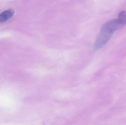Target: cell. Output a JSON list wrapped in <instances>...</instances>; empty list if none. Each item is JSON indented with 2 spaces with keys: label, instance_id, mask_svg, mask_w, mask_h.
<instances>
[{
  "label": "cell",
  "instance_id": "2",
  "mask_svg": "<svg viewBox=\"0 0 126 125\" xmlns=\"http://www.w3.org/2000/svg\"><path fill=\"white\" fill-rule=\"evenodd\" d=\"M124 25L118 19H115L108 21L103 25L102 27L114 32L115 31L121 28Z\"/></svg>",
  "mask_w": 126,
  "mask_h": 125
},
{
  "label": "cell",
  "instance_id": "4",
  "mask_svg": "<svg viewBox=\"0 0 126 125\" xmlns=\"http://www.w3.org/2000/svg\"><path fill=\"white\" fill-rule=\"evenodd\" d=\"M118 20L123 25L126 24V13L125 11L120 12L118 15Z\"/></svg>",
  "mask_w": 126,
  "mask_h": 125
},
{
  "label": "cell",
  "instance_id": "3",
  "mask_svg": "<svg viewBox=\"0 0 126 125\" xmlns=\"http://www.w3.org/2000/svg\"><path fill=\"white\" fill-rule=\"evenodd\" d=\"M15 11L12 9H9L6 10L0 14V23H3L11 18L13 15Z\"/></svg>",
  "mask_w": 126,
  "mask_h": 125
},
{
  "label": "cell",
  "instance_id": "1",
  "mask_svg": "<svg viewBox=\"0 0 126 125\" xmlns=\"http://www.w3.org/2000/svg\"><path fill=\"white\" fill-rule=\"evenodd\" d=\"M113 34V32L101 27L94 43V50H98L104 46L109 41Z\"/></svg>",
  "mask_w": 126,
  "mask_h": 125
}]
</instances>
